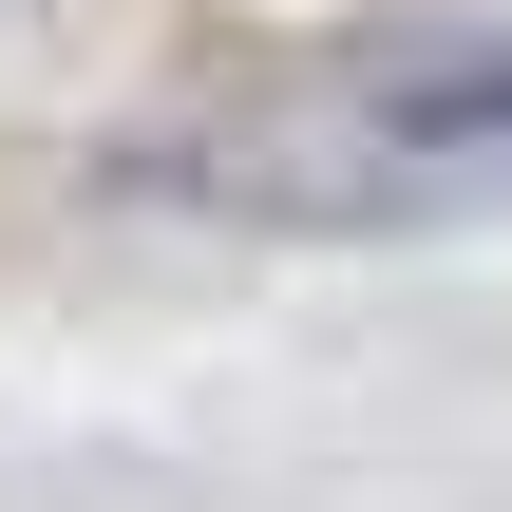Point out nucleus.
Returning a JSON list of instances; mask_svg holds the SVG:
<instances>
[{
    "label": "nucleus",
    "instance_id": "1",
    "mask_svg": "<svg viewBox=\"0 0 512 512\" xmlns=\"http://www.w3.org/2000/svg\"><path fill=\"white\" fill-rule=\"evenodd\" d=\"M190 190H228V209H437V190H512V57L361 76V95L304 114V133L190 152Z\"/></svg>",
    "mask_w": 512,
    "mask_h": 512
}]
</instances>
